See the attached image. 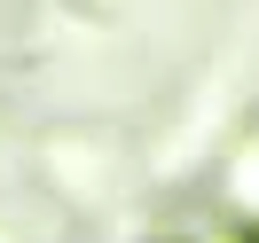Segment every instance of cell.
<instances>
[{"label":"cell","mask_w":259,"mask_h":243,"mask_svg":"<svg viewBox=\"0 0 259 243\" xmlns=\"http://www.w3.org/2000/svg\"><path fill=\"white\" fill-rule=\"evenodd\" d=\"M196 243H259V227H204Z\"/></svg>","instance_id":"6da1fadb"}]
</instances>
